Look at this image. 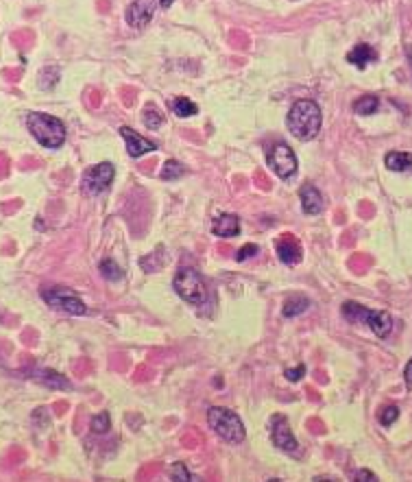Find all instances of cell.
<instances>
[{
	"label": "cell",
	"instance_id": "6da1fadb",
	"mask_svg": "<svg viewBox=\"0 0 412 482\" xmlns=\"http://www.w3.org/2000/svg\"><path fill=\"white\" fill-rule=\"evenodd\" d=\"M286 127L297 140H314L321 131V109L314 101H297L288 116Z\"/></svg>",
	"mask_w": 412,
	"mask_h": 482
},
{
	"label": "cell",
	"instance_id": "7a4b0ae2",
	"mask_svg": "<svg viewBox=\"0 0 412 482\" xmlns=\"http://www.w3.org/2000/svg\"><path fill=\"white\" fill-rule=\"evenodd\" d=\"M27 127L33 138L46 148H59L66 142V127L59 118L51 114H40V111H31L27 116Z\"/></svg>",
	"mask_w": 412,
	"mask_h": 482
},
{
	"label": "cell",
	"instance_id": "3957f363",
	"mask_svg": "<svg viewBox=\"0 0 412 482\" xmlns=\"http://www.w3.org/2000/svg\"><path fill=\"white\" fill-rule=\"evenodd\" d=\"M207 426L211 428L214 435H218L225 443H242L247 437L244 424L240 417L229 408L222 406H211L207 411Z\"/></svg>",
	"mask_w": 412,
	"mask_h": 482
},
{
	"label": "cell",
	"instance_id": "277c9868",
	"mask_svg": "<svg viewBox=\"0 0 412 482\" xmlns=\"http://www.w3.org/2000/svg\"><path fill=\"white\" fill-rule=\"evenodd\" d=\"M172 288L183 301H188L192 306H198L207 299V286L203 275L198 273L192 266H183L177 271V275L172 279Z\"/></svg>",
	"mask_w": 412,
	"mask_h": 482
},
{
	"label": "cell",
	"instance_id": "5b68a950",
	"mask_svg": "<svg viewBox=\"0 0 412 482\" xmlns=\"http://www.w3.org/2000/svg\"><path fill=\"white\" fill-rule=\"evenodd\" d=\"M42 297H44V301L57 312L72 314V317H83L87 312L81 297L68 286H46V288H42Z\"/></svg>",
	"mask_w": 412,
	"mask_h": 482
},
{
	"label": "cell",
	"instance_id": "8992f818",
	"mask_svg": "<svg viewBox=\"0 0 412 482\" xmlns=\"http://www.w3.org/2000/svg\"><path fill=\"white\" fill-rule=\"evenodd\" d=\"M114 175H116L114 164H109V162L90 166L81 177V192L85 196H94V194L105 192L111 185V181H114Z\"/></svg>",
	"mask_w": 412,
	"mask_h": 482
},
{
	"label": "cell",
	"instance_id": "52a82bcc",
	"mask_svg": "<svg viewBox=\"0 0 412 482\" xmlns=\"http://www.w3.org/2000/svg\"><path fill=\"white\" fill-rule=\"evenodd\" d=\"M268 168L277 175L279 179H290L299 164H297V157H295V151L284 142H277L273 146V151L268 155Z\"/></svg>",
	"mask_w": 412,
	"mask_h": 482
},
{
	"label": "cell",
	"instance_id": "ba28073f",
	"mask_svg": "<svg viewBox=\"0 0 412 482\" xmlns=\"http://www.w3.org/2000/svg\"><path fill=\"white\" fill-rule=\"evenodd\" d=\"M159 0H133V3L124 11V20L133 29H144L148 22L153 20L155 9Z\"/></svg>",
	"mask_w": 412,
	"mask_h": 482
},
{
	"label": "cell",
	"instance_id": "9c48e42d",
	"mask_svg": "<svg viewBox=\"0 0 412 482\" xmlns=\"http://www.w3.org/2000/svg\"><path fill=\"white\" fill-rule=\"evenodd\" d=\"M273 443L277 445L279 450L288 452V454H297L299 452V443L293 435V430L288 426V419L284 415H275L273 417Z\"/></svg>",
	"mask_w": 412,
	"mask_h": 482
},
{
	"label": "cell",
	"instance_id": "30bf717a",
	"mask_svg": "<svg viewBox=\"0 0 412 482\" xmlns=\"http://www.w3.org/2000/svg\"><path fill=\"white\" fill-rule=\"evenodd\" d=\"M120 135H122V140L124 144H127V153L135 159V157H142L146 153H153L157 151V144L151 142V140H146L144 135H140L137 131H133L131 127H120Z\"/></svg>",
	"mask_w": 412,
	"mask_h": 482
},
{
	"label": "cell",
	"instance_id": "8fae6325",
	"mask_svg": "<svg viewBox=\"0 0 412 482\" xmlns=\"http://www.w3.org/2000/svg\"><path fill=\"white\" fill-rule=\"evenodd\" d=\"M27 378L35 380L37 385H44V387H51V389H57V391H72V385L70 380L59 376L57 371H51V369H44V367H37V369H31L24 374Z\"/></svg>",
	"mask_w": 412,
	"mask_h": 482
},
{
	"label": "cell",
	"instance_id": "7c38bea8",
	"mask_svg": "<svg viewBox=\"0 0 412 482\" xmlns=\"http://www.w3.org/2000/svg\"><path fill=\"white\" fill-rule=\"evenodd\" d=\"M277 257L284 264L288 266H297L304 260V249L301 242H299L295 236H282L277 240Z\"/></svg>",
	"mask_w": 412,
	"mask_h": 482
},
{
	"label": "cell",
	"instance_id": "4fadbf2b",
	"mask_svg": "<svg viewBox=\"0 0 412 482\" xmlns=\"http://www.w3.org/2000/svg\"><path fill=\"white\" fill-rule=\"evenodd\" d=\"M299 199H301V207L306 214L317 216L323 212V196L314 183H304L301 190H299Z\"/></svg>",
	"mask_w": 412,
	"mask_h": 482
},
{
	"label": "cell",
	"instance_id": "5bb4252c",
	"mask_svg": "<svg viewBox=\"0 0 412 482\" xmlns=\"http://www.w3.org/2000/svg\"><path fill=\"white\" fill-rule=\"evenodd\" d=\"M367 328L376 334L378 338H386L393 332V317L386 310H371Z\"/></svg>",
	"mask_w": 412,
	"mask_h": 482
},
{
	"label": "cell",
	"instance_id": "9a60e30c",
	"mask_svg": "<svg viewBox=\"0 0 412 482\" xmlns=\"http://www.w3.org/2000/svg\"><path fill=\"white\" fill-rule=\"evenodd\" d=\"M211 231L220 238H233L240 233V220L233 214H220L211 222Z\"/></svg>",
	"mask_w": 412,
	"mask_h": 482
},
{
	"label": "cell",
	"instance_id": "2e32d148",
	"mask_svg": "<svg viewBox=\"0 0 412 482\" xmlns=\"http://www.w3.org/2000/svg\"><path fill=\"white\" fill-rule=\"evenodd\" d=\"M341 312H343V317L349 321V323H356V325H367L369 314H371L369 308L358 303V301H345L343 308H341Z\"/></svg>",
	"mask_w": 412,
	"mask_h": 482
},
{
	"label": "cell",
	"instance_id": "e0dca14e",
	"mask_svg": "<svg viewBox=\"0 0 412 482\" xmlns=\"http://www.w3.org/2000/svg\"><path fill=\"white\" fill-rule=\"evenodd\" d=\"M376 59H378V53L373 51V48H371L369 44H358V46H354L352 51H349V55H347L349 64L358 66L360 70L367 68V66L371 64V61H376Z\"/></svg>",
	"mask_w": 412,
	"mask_h": 482
},
{
	"label": "cell",
	"instance_id": "ac0fdd59",
	"mask_svg": "<svg viewBox=\"0 0 412 482\" xmlns=\"http://www.w3.org/2000/svg\"><path fill=\"white\" fill-rule=\"evenodd\" d=\"M384 164L389 170H395V172H406L412 168V153H406V151H391L389 155L384 157Z\"/></svg>",
	"mask_w": 412,
	"mask_h": 482
},
{
	"label": "cell",
	"instance_id": "d6986e66",
	"mask_svg": "<svg viewBox=\"0 0 412 482\" xmlns=\"http://www.w3.org/2000/svg\"><path fill=\"white\" fill-rule=\"evenodd\" d=\"M310 308V299L304 295H293L288 297V299L284 301V308H282V314L286 319H290V317H299V314H304L306 310Z\"/></svg>",
	"mask_w": 412,
	"mask_h": 482
},
{
	"label": "cell",
	"instance_id": "ffe728a7",
	"mask_svg": "<svg viewBox=\"0 0 412 482\" xmlns=\"http://www.w3.org/2000/svg\"><path fill=\"white\" fill-rule=\"evenodd\" d=\"M170 109H172V114H174V116H179V118H190V116H196V111H198V107L190 101V98H185V96L172 98V101H170Z\"/></svg>",
	"mask_w": 412,
	"mask_h": 482
},
{
	"label": "cell",
	"instance_id": "44dd1931",
	"mask_svg": "<svg viewBox=\"0 0 412 482\" xmlns=\"http://www.w3.org/2000/svg\"><path fill=\"white\" fill-rule=\"evenodd\" d=\"M380 109V101H378V96H362L358 98V101L354 103V111L358 116H371V114H376V111Z\"/></svg>",
	"mask_w": 412,
	"mask_h": 482
},
{
	"label": "cell",
	"instance_id": "7402d4cb",
	"mask_svg": "<svg viewBox=\"0 0 412 482\" xmlns=\"http://www.w3.org/2000/svg\"><path fill=\"white\" fill-rule=\"evenodd\" d=\"M181 175H185V166L181 162H177V159H168V162L161 166V172H159V177L164 181H174Z\"/></svg>",
	"mask_w": 412,
	"mask_h": 482
},
{
	"label": "cell",
	"instance_id": "603a6c76",
	"mask_svg": "<svg viewBox=\"0 0 412 482\" xmlns=\"http://www.w3.org/2000/svg\"><path fill=\"white\" fill-rule=\"evenodd\" d=\"M98 273H101L109 282H118V279L124 277V271L114 262V260H103V262L98 264Z\"/></svg>",
	"mask_w": 412,
	"mask_h": 482
},
{
	"label": "cell",
	"instance_id": "cb8c5ba5",
	"mask_svg": "<svg viewBox=\"0 0 412 482\" xmlns=\"http://www.w3.org/2000/svg\"><path fill=\"white\" fill-rule=\"evenodd\" d=\"M168 480H174V482H185V480H201V476L190 474V469L185 467L183 463H172V465L168 467Z\"/></svg>",
	"mask_w": 412,
	"mask_h": 482
},
{
	"label": "cell",
	"instance_id": "d4e9b609",
	"mask_svg": "<svg viewBox=\"0 0 412 482\" xmlns=\"http://www.w3.org/2000/svg\"><path fill=\"white\" fill-rule=\"evenodd\" d=\"M142 122H144V125H146L148 129L155 131V129L161 127V122H164V116H161L153 105H148V107H144V111H142Z\"/></svg>",
	"mask_w": 412,
	"mask_h": 482
},
{
	"label": "cell",
	"instance_id": "484cf974",
	"mask_svg": "<svg viewBox=\"0 0 412 482\" xmlns=\"http://www.w3.org/2000/svg\"><path fill=\"white\" fill-rule=\"evenodd\" d=\"M109 428H111V419L107 413H98L92 417L90 430L94 432V435H105V432H109Z\"/></svg>",
	"mask_w": 412,
	"mask_h": 482
},
{
	"label": "cell",
	"instance_id": "4316f807",
	"mask_svg": "<svg viewBox=\"0 0 412 482\" xmlns=\"http://www.w3.org/2000/svg\"><path fill=\"white\" fill-rule=\"evenodd\" d=\"M397 417H399V408L397 406H386L384 411H382V415H380V424L382 426H391Z\"/></svg>",
	"mask_w": 412,
	"mask_h": 482
},
{
	"label": "cell",
	"instance_id": "83f0119b",
	"mask_svg": "<svg viewBox=\"0 0 412 482\" xmlns=\"http://www.w3.org/2000/svg\"><path fill=\"white\" fill-rule=\"evenodd\" d=\"M304 376H306V367H304V365H299V367H293V369H286V371H284V378L290 380V382H299Z\"/></svg>",
	"mask_w": 412,
	"mask_h": 482
},
{
	"label": "cell",
	"instance_id": "f1b7e54d",
	"mask_svg": "<svg viewBox=\"0 0 412 482\" xmlns=\"http://www.w3.org/2000/svg\"><path fill=\"white\" fill-rule=\"evenodd\" d=\"M260 249H258V244H244L242 249L236 253V262H244L247 257H251V255H255Z\"/></svg>",
	"mask_w": 412,
	"mask_h": 482
},
{
	"label": "cell",
	"instance_id": "f546056e",
	"mask_svg": "<svg viewBox=\"0 0 412 482\" xmlns=\"http://www.w3.org/2000/svg\"><path fill=\"white\" fill-rule=\"evenodd\" d=\"M354 480H358V482H362V480H371V482H376V480H378V476H376V474H371L369 469H362V472H358V474L354 476Z\"/></svg>",
	"mask_w": 412,
	"mask_h": 482
},
{
	"label": "cell",
	"instance_id": "4dcf8cb0",
	"mask_svg": "<svg viewBox=\"0 0 412 482\" xmlns=\"http://www.w3.org/2000/svg\"><path fill=\"white\" fill-rule=\"evenodd\" d=\"M404 378H406V385H408V389H412V358H410V360H408V365H406Z\"/></svg>",
	"mask_w": 412,
	"mask_h": 482
},
{
	"label": "cell",
	"instance_id": "1f68e13d",
	"mask_svg": "<svg viewBox=\"0 0 412 482\" xmlns=\"http://www.w3.org/2000/svg\"><path fill=\"white\" fill-rule=\"evenodd\" d=\"M172 3H174V0H159V5H161V7H164V9H168V7H170Z\"/></svg>",
	"mask_w": 412,
	"mask_h": 482
},
{
	"label": "cell",
	"instance_id": "d6a6232c",
	"mask_svg": "<svg viewBox=\"0 0 412 482\" xmlns=\"http://www.w3.org/2000/svg\"><path fill=\"white\" fill-rule=\"evenodd\" d=\"M408 61H410V66H412V51H408Z\"/></svg>",
	"mask_w": 412,
	"mask_h": 482
}]
</instances>
